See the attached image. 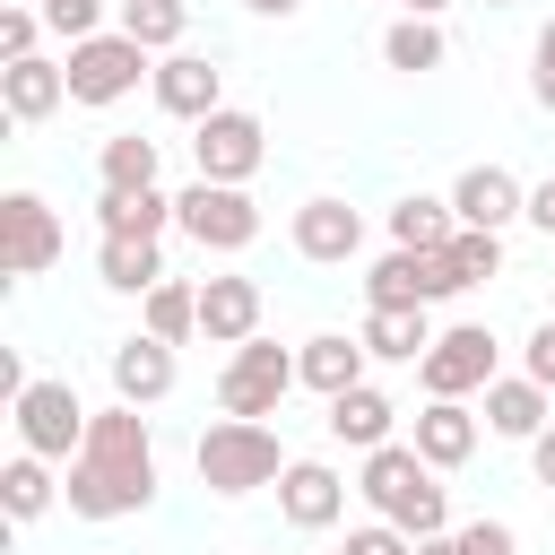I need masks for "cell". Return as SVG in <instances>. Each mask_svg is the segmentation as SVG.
Wrapping results in <instances>:
<instances>
[{"label": "cell", "instance_id": "6da1fadb", "mask_svg": "<svg viewBox=\"0 0 555 555\" xmlns=\"http://www.w3.org/2000/svg\"><path fill=\"white\" fill-rule=\"evenodd\" d=\"M61 503L78 520H121V512H147L156 503V442H147V416L139 408H95L87 451L61 477Z\"/></svg>", "mask_w": 555, "mask_h": 555}, {"label": "cell", "instance_id": "7a4b0ae2", "mask_svg": "<svg viewBox=\"0 0 555 555\" xmlns=\"http://www.w3.org/2000/svg\"><path fill=\"white\" fill-rule=\"evenodd\" d=\"M356 494H364L382 520H399L408 538H442V529H451V494L434 486V468L416 460V442H382V451H364Z\"/></svg>", "mask_w": 555, "mask_h": 555}, {"label": "cell", "instance_id": "3957f363", "mask_svg": "<svg viewBox=\"0 0 555 555\" xmlns=\"http://www.w3.org/2000/svg\"><path fill=\"white\" fill-rule=\"evenodd\" d=\"M191 460H199V486H217V494H251V486L286 477V451H278V434L260 416H217Z\"/></svg>", "mask_w": 555, "mask_h": 555}, {"label": "cell", "instance_id": "277c9868", "mask_svg": "<svg viewBox=\"0 0 555 555\" xmlns=\"http://www.w3.org/2000/svg\"><path fill=\"white\" fill-rule=\"evenodd\" d=\"M9 416H17V434H26L35 460H78V451H87V425H95V408H87L69 382H26V399H17Z\"/></svg>", "mask_w": 555, "mask_h": 555}, {"label": "cell", "instance_id": "5b68a950", "mask_svg": "<svg viewBox=\"0 0 555 555\" xmlns=\"http://www.w3.org/2000/svg\"><path fill=\"white\" fill-rule=\"evenodd\" d=\"M295 382H304L295 356L269 347V338H251V347L225 356V373H217V408H225V416H278V399H286Z\"/></svg>", "mask_w": 555, "mask_h": 555}, {"label": "cell", "instance_id": "8992f818", "mask_svg": "<svg viewBox=\"0 0 555 555\" xmlns=\"http://www.w3.org/2000/svg\"><path fill=\"white\" fill-rule=\"evenodd\" d=\"M139 69H147V52L113 26V35H87V43H69V61H61V78H69V104H121L130 87H139Z\"/></svg>", "mask_w": 555, "mask_h": 555}, {"label": "cell", "instance_id": "52a82bcc", "mask_svg": "<svg viewBox=\"0 0 555 555\" xmlns=\"http://www.w3.org/2000/svg\"><path fill=\"white\" fill-rule=\"evenodd\" d=\"M173 208H182V234H191L199 251H243V243L260 234V208H251L243 182H191Z\"/></svg>", "mask_w": 555, "mask_h": 555}, {"label": "cell", "instance_id": "ba28073f", "mask_svg": "<svg viewBox=\"0 0 555 555\" xmlns=\"http://www.w3.org/2000/svg\"><path fill=\"white\" fill-rule=\"evenodd\" d=\"M199 182H251L260 173V156H269V130H260V113H243V104H217L208 121H199Z\"/></svg>", "mask_w": 555, "mask_h": 555}, {"label": "cell", "instance_id": "9c48e42d", "mask_svg": "<svg viewBox=\"0 0 555 555\" xmlns=\"http://www.w3.org/2000/svg\"><path fill=\"white\" fill-rule=\"evenodd\" d=\"M416 373H425V399H468V390H486V382H494V330H486V321L442 330Z\"/></svg>", "mask_w": 555, "mask_h": 555}, {"label": "cell", "instance_id": "30bf717a", "mask_svg": "<svg viewBox=\"0 0 555 555\" xmlns=\"http://www.w3.org/2000/svg\"><path fill=\"white\" fill-rule=\"evenodd\" d=\"M52 260H61V217L35 191H9L0 199V269H9V286L35 278V269H52Z\"/></svg>", "mask_w": 555, "mask_h": 555}, {"label": "cell", "instance_id": "8fae6325", "mask_svg": "<svg viewBox=\"0 0 555 555\" xmlns=\"http://www.w3.org/2000/svg\"><path fill=\"white\" fill-rule=\"evenodd\" d=\"M442 295H460V278L442 269V251H382L364 269V304L373 312L382 304H442Z\"/></svg>", "mask_w": 555, "mask_h": 555}, {"label": "cell", "instance_id": "7c38bea8", "mask_svg": "<svg viewBox=\"0 0 555 555\" xmlns=\"http://www.w3.org/2000/svg\"><path fill=\"white\" fill-rule=\"evenodd\" d=\"M147 78H156V104H165V113H182V121H208V113L225 104V69H217V61H199V52H165Z\"/></svg>", "mask_w": 555, "mask_h": 555}, {"label": "cell", "instance_id": "4fadbf2b", "mask_svg": "<svg viewBox=\"0 0 555 555\" xmlns=\"http://www.w3.org/2000/svg\"><path fill=\"white\" fill-rule=\"evenodd\" d=\"M451 208H460V225H477V234H503L512 217H529V191H520L503 165H468V173L451 182Z\"/></svg>", "mask_w": 555, "mask_h": 555}, {"label": "cell", "instance_id": "5bb4252c", "mask_svg": "<svg viewBox=\"0 0 555 555\" xmlns=\"http://www.w3.org/2000/svg\"><path fill=\"white\" fill-rule=\"evenodd\" d=\"M278 512H286L295 529H330V520L347 512V477H338L330 460H286V477H278Z\"/></svg>", "mask_w": 555, "mask_h": 555}, {"label": "cell", "instance_id": "9a60e30c", "mask_svg": "<svg viewBox=\"0 0 555 555\" xmlns=\"http://www.w3.org/2000/svg\"><path fill=\"white\" fill-rule=\"evenodd\" d=\"M199 338L208 347H251L260 338V286L251 278H208L199 286Z\"/></svg>", "mask_w": 555, "mask_h": 555}, {"label": "cell", "instance_id": "2e32d148", "mask_svg": "<svg viewBox=\"0 0 555 555\" xmlns=\"http://www.w3.org/2000/svg\"><path fill=\"white\" fill-rule=\"evenodd\" d=\"M286 234H295L304 260H356V251H364V217H356L347 199H304Z\"/></svg>", "mask_w": 555, "mask_h": 555}, {"label": "cell", "instance_id": "e0dca14e", "mask_svg": "<svg viewBox=\"0 0 555 555\" xmlns=\"http://www.w3.org/2000/svg\"><path fill=\"white\" fill-rule=\"evenodd\" d=\"M113 390H121V408H156L165 390H173V347L165 338H121L113 347Z\"/></svg>", "mask_w": 555, "mask_h": 555}, {"label": "cell", "instance_id": "ac0fdd59", "mask_svg": "<svg viewBox=\"0 0 555 555\" xmlns=\"http://www.w3.org/2000/svg\"><path fill=\"white\" fill-rule=\"evenodd\" d=\"M546 399H555V390H538L529 373H494V382H486V425H494V434H512V442H538V434L555 425V408H546Z\"/></svg>", "mask_w": 555, "mask_h": 555}, {"label": "cell", "instance_id": "d6986e66", "mask_svg": "<svg viewBox=\"0 0 555 555\" xmlns=\"http://www.w3.org/2000/svg\"><path fill=\"white\" fill-rule=\"evenodd\" d=\"M364 356H390V364H425V347L442 338L434 321H425V304H382V312H364Z\"/></svg>", "mask_w": 555, "mask_h": 555}, {"label": "cell", "instance_id": "ffe728a7", "mask_svg": "<svg viewBox=\"0 0 555 555\" xmlns=\"http://www.w3.org/2000/svg\"><path fill=\"white\" fill-rule=\"evenodd\" d=\"M416 460H425V468H468V460H477V416H468L460 399H425V416H416Z\"/></svg>", "mask_w": 555, "mask_h": 555}, {"label": "cell", "instance_id": "44dd1931", "mask_svg": "<svg viewBox=\"0 0 555 555\" xmlns=\"http://www.w3.org/2000/svg\"><path fill=\"white\" fill-rule=\"evenodd\" d=\"M0 104H9V121H43L52 104H69V78H61V61H9L0 69Z\"/></svg>", "mask_w": 555, "mask_h": 555}, {"label": "cell", "instance_id": "7402d4cb", "mask_svg": "<svg viewBox=\"0 0 555 555\" xmlns=\"http://www.w3.org/2000/svg\"><path fill=\"white\" fill-rule=\"evenodd\" d=\"M451 234H460V208L434 199V191H408V199L390 208V251H442Z\"/></svg>", "mask_w": 555, "mask_h": 555}, {"label": "cell", "instance_id": "603a6c76", "mask_svg": "<svg viewBox=\"0 0 555 555\" xmlns=\"http://www.w3.org/2000/svg\"><path fill=\"white\" fill-rule=\"evenodd\" d=\"M95 269L113 295H156L165 286V243H130V234H104L95 243Z\"/></svg>", "mask_w": 555, "mask_h": 555}, {"label": "cell", "instance_id": "cb8c5ba5", "mask_svg": "<svg viewBox=\"0 0 555 555\" xmlns=\"http://www.w3.org/2000/svg\"><path fill=\"white\" fill-rule=\"evenodd\" d=\"M295 373H304L321 399H338V390H356V382H364V338H338V330H321V338H304Z\"/></svg>", "mask_w": 555, "mask_h": 555}, {"label": "cell", "instance_id": "d4e9b609", "mask_svg": "<svg viewBox=\"0 0 555 555\" xmlns=\"http://www.w3.org/2000/svg\"><path fill=\"white\" fill-rule=\"evenodd\" d=\"M390 425H399V408H390L373 382H356V390H338V399H330V434H338V442H356V451H382V442H390Z\"/></svg>", "mask_w": 555, "mask_h": 555}, {"label": "cell", "instance_id": "484cf974", "mask_svg": "<svg viewBox=\"0 0 555 555\" xmlns=\"http://www.w3.org/2000/svg\"><path fill=\"white\" fill-rule=\"evenodd\" d=\"M104 234H130V243H165V225H182V208L165 191H104Z\"/></svg>", "mask_w": 555, "mask_h": 555}, {"label": "cell", "instance_id": "4316f807", "mask_svg": "<svg viewBox=\"0 0 555 555\" xmlns=\"http://www.w3.org/2000/svg\"><path fill=\"white\" fill-rule=\"evenodd\" d=\"M52 494H61V486H52V468H43L35 451H17V460L0 468V512H9V520H35V512H52Z\"/></svg>", "mask_w": 555, "mask_h": 555}, {"label": "cell", "instance_id": "83f0119b", "mask_svg": "<svg viewBox=\"0 0 555 555\" xmlns=\"http://www.w3.org/2000/svg\"><path fill=\"white\" fill-rule=\"evenodd\" d=\"M182 26H191V9H182V0H121V35H130L139 52H173V43H182Z\"/></svg>", "mask_w": 555, "mask_h": 555}, {"label": "cell", "instance_id": "f1b7e54d", "mask_svg": "<svg viewBox=\"0 0 555 555\" xmlns=\"http://www.w3.org/2000/svg\"><path fill=\"white\" fill-rule=\"evenodd\" d=\"M382 61L408 69V78H416V69H442V26H434V17H399V26L382 35Z\"/></svg>", "mask_w": 555, "mask_h": 555}, {"label": "cell", "instance_id": "f546056e", "mask_svg": "<svg viewBox=\"0 0 555 555\" xmlns=\"http://www.w3.org/2000/svg\"><path fill=\"white\" fill-rule=\"evenodd\" d=\"M104 191H156V139H139V130L104 139Z\"/></svg>", "mask_w": 555, "mask_h": 555}, {"label": "cell", "instance_id": "4dcf8cb0", "mask_svg": "<svg viewBox=\"0 0 555 555\" xmlns=\"http://www.w3.org/2000/svg\"><path fill=\"white\" fill-rule=\"evenodd\" d=\"M199 330V286H182V278H165L156 295H147V338H165V347H182Z\"/></svg>", "mask_w": 555, "mask_h": 555}, {"label": "cell", "instance_id": "1f68e13d", "mask_svg": "<svg viewBox=\"0 0 555 555\" xmlns=\"http://www.w3.org/2000/svg\"><path fill=\"white\" fill-rule=\"evenodd\" d=\"M442 269H451L460 286H477V278H494V269H503V234H477V225H460V234L442 243Z\"/></svg>", "mask_w": 555, "mask_h": 555}, {"label": "cell", "instance_id": "d6a6232c", "mask_svg": "<svg viewBox=\"0 0 555 555\" xmlns=\"http://www.w3.org/2000/svg\"><path fill=\"white\" fill-rule=\"evenodd\" d=\"M347 555H416V538L399 520H364V529H347Z\"/></svg>", "mask_w": 555, "mask_h": 555}, {"label": "cell", "instance_id": "836d02e7", "mask_svg": "<svg viewBox=\"0 0 555 555\" xmlns=\"http://www.w3.org/2000/svg\"><path fill=\"white\" fill-rule=\"evenodd\" d=\"M95 17H104V0H43V26H61L69 43H87V35H104Z\"/></svg>", "mask_w": 555, "mask_h": 555}, {"label": "cell", "instance_id": "e575fe53", "mask_svg": "<svg viewBox=\"0 0 555 555\" xmlns=\"http://www.w3.org/2000/svg\"><path fill=\"white\" fill-rule=\"evenodd\" d=\"M35 35H43V9H0V52L9 61H35Z\"/></svg>", "mask_w": 555, "mask_h": 555}, {"label": "cell", "instance_id": "d590c367", "mask_svg": "<svg viewBox=\"0 0 555 555\" xmlns=\"http://www.w3.org/2000/svg\"><path fill=\"white\" fill-rule=\"evenodd\" d=\"M529 95L555 113V17L538 26V43H529Z\"/></svg>", "mask_w": 555, "mask_h": 555}, {"label": "cell", "instance_id": "8d00e7d4", "mask_svg": "<svg viewBox=\"0 0 555 555\" xmlns=\"http://www.w3.org/2000/svg\"><path fill=\"white\" fill-rule=\"evenodd\" d=\"M460 546H468V555H520V529H512V520H468Z\"/></svg>", "mask_w": 555, "mask_h": 555}, {"label": "cell", "instance_id": "74e56055", "mask_svg": "<svg viewBox=\"0 0 555 555\" xmlns=\"http://www.w3.org/2000/svg\"><path fill=\"white\" fill-rule=\"evenodd\" d=\"M529 382H538V390H555V321H538V330H529Z\"/></svg>", "mask_w": 555, "mask_h": 555}, {"label": "cell", "instance_id": "f35d334b", "mask_svg": "<svg viewBox=\"0 0 555 555\" xmlns=\"http://www.w3.org/2000/svg\"><path fill=\"white\" fill-rule=\"evenodd\" d=\"M529 225H538V234H555V173L529 191Z\"/></svg>", "mask_w": 555, "mask_h": 555}, {"label": "cell", "instance_id": "ab89813d", "mask_svg": "<svg viewBox=\"0 0 555 555\" xmlns=\"http://www.w3.org/2000/svg\"><path fill=\"white\" fill-rule=\"evenodd\" d=\"M529 468H538V486H555V425L529 442Z\"/></svg>", "mask_w": 555, "mask_h": 555}, {"label": "cell", "instance_id": "60d3db41", "mask_svg": "<svg viewBox=\"0 0 555 555\" xmlns=\"http://www.w3.org/2000/svg\"><path fill=\"white\" fill-rule=\"evenodd\" d=\"M416 555H468V546H460V529H442V538H416Z\"/></svg>", "mask_w": 555, "mask_h": 555}, {"label": "cell", "instance_id": "b9f144b4", "mask_svg": "<svg viewBox=\"0 0 555 555\" xmlns=\"http://www.w3.org/2000/svg\"><path fill=\"white\" fill-rule=\"evenodd\" d=\"M251 9H260V17H295L304 0H251Z\"/></svg>", "mask_w": 555, "mask_h": 555}, {"label": "cell", "instance_id": "7bdbcfd3", "mask_svg": "<svg viewBox=\"0 0 555 555\" xmlns=\"http://www.w3.org/2000/svg\"><path fill=\"white\" fill-rule=\"evenodd\" d=\"M434 9H451V0H408V17H434Z\"/></svg>", "mask_w": 555, "mask_h": 555}, {"label": "cell", "instance_id": "ee69618b", "mask_svg": "<svg viewBox=\"0 0 555 555\" xmlns=\"http://www.w3.org/2000/svg\"><path fill=\"white\" fill-rule=\"evenodd\" d=\"M494 9H512V0H494Z\"/></svg>", "mask_w": 555, "mask_h": 555}]
</instances>
